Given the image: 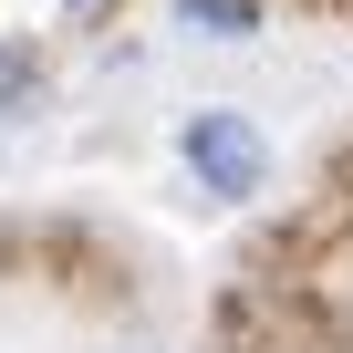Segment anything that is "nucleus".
Instances as JSON below:
<instances>
[{
  "label": "nucleus",
  "instance_id": "obj_3",
  "mask_svg": "<svg viewBox=\"0 0 353 353\" xmlns=\"http://www.w3.org/2000/svg\"><path fill=\"white\" fill-rule=\"evenodd\" d=\"M32 94H42V52L32 42H0V114H21Z\"/></svg>",
  "mask_w": 353,
  "mask_h": 353
},
{
  "label": "nucleus",
  "instance_id": "obj_1",
  "mask_svg": "<svg viewBox=\"0 0 353 353\" xmlns=\"http://www.w3.org/2000/svg\"><path fill=\"white\" fill-rule=\"evenodd\" d=\"M176 156H188V176H198L208 198H260V176H270V145H260V125H250V114H229V104L188 114Z\"/></svg>",
  "mask_w": 353,
  "mask_h": 353
},
{
  "label": "nucleus",
  "instance_id": "obj_4",
  "mask_svg": "<svg viewBox=\"0 0 353 353\" xmlns=\"http://www.w3.org/2000/svg\"><path fill=\"white\" fill-rule=\"evenodd\" d=\"M73 11H104V0H73Z\"/></svg>",
  "mask_w": 353,
  "mask_h": 353
},
{
  "label": "nucleus",
  "instance_id": "obj_2",
  "mask_svg": "<svg viewBox=\"0 0 353 353\" xmlns=\"http://www.w3.org/2000/svg\"><path fill=\"white\" fill-rule=\"evenodd\" d=\"M176 21L208 32V42H250L260 32V0H176Z\"/></svg>",
  "mask_w": 353,
  "mask_h": 353
}]
</instances>
